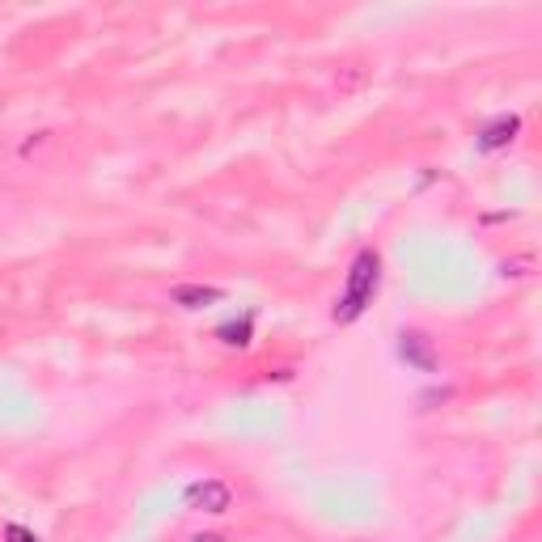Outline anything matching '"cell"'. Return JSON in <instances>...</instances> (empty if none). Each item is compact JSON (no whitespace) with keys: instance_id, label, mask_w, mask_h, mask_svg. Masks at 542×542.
I'll use <instances>...</instances> for the list:
<instances>
[{"instance_id":"3","label":"cell","mask_w":542,"mask_h":542,"mask_svg":"<svg viewBox=\"0 0 542 542\" xmlns=\"http://www.w3.org/2000/svg\"><path fill=\"white\" fill-rule=\"evenodd\" d=\"M399 360H407V365L420 369V373H437L441 369L437 348H432V339L424 331H403L399 335Z\"/></svg>"},{"instance_id":"8","label":"cell","mask_w":542,"mask_h":542,"mask_svg":"<svg viewBox=\"0 0 542 542\" xmlns=\"http://www.w3.org/2000/svg\"><path fill=\"white\" fill-rule=\"evenodd\" d=\"M191 542H225V538H221V534H195Z\"/></svg>"},{"instance_id":"1","label":"cell","mask_w":542,"mask_h":542,"mask_svg":"<svg viewBox=\"0 0 542 542\" xmlns=\"http://www.w3.org/2000/svg\"><path fill=\"white\" fill-rule=\"evenodd\" d=\"M377 288H382V255H377L373 246H365V250H356V259L348 267V284H343V293L335 301V322L339 327H348V322H356L369 310Z\"/></svg>"},{"instance_id":"5","label":"cell","mask_w":542,"mask_h":542,"mask_svg":"<svg viewBox=\"0 0 542 542\" xmlns=\"http://www.w3.org/2000/svg\"><path fill=\"white\" fill-rule=\"evenodd\" d=\"M170 301L183 305V310H204V305L225 301V288H216V284H178V288H170Z\"/></svg>"},{"instance_id":"6","label":"cell","mask_w":542,"mask_h":542,"mask_svg":"<svg viewBox=\"0 0 542 542\" xmlns=\"http://www.w3.org/2000/svg\"><path fill=\"white\" fill-rule=\"evenodd\" d=\"M216 339H221L225 348H250V339H255V314L221 322V327H216Z\"/></svg>"},{"instance_id":"2","label":"cell","mask_w":542,"mask_h":542,"mask_svg":"<svg viewBox=\"0 0 542 542\" xmlns=\"http://www.w3.org/2000/svg\"><path fill=\"white\" fill-rule=\"evenodd\" d=\"M187 509H200V513H225L229 504H233V492H229V483L225 479H200V483H191L187 492Z\"/></svg>"},{"instance_id":"4","label":"cell","mask_w":542,"mask_h":542,"mask_svg":"<svg viewBox=\"0 0 542 542\" xmlns=\"http://www.w3.org/2000/svg\"><path fill=\"white\" fill-rule=\"evenodd\" d=\"M517 132H521V119L517 115H500L475 136V149L479 153H500V149H509V144L517 140Z\"/></svg>"},{"instance_id":"7","label":"cell","mask_w":542,"mask_h":542,"mask_svg":"<svg viewBox=\"0 0 542 542\" xmlns=\"http://www.w3.org/2000/svg\"><path fill=\"white\" fill-rule=\"evenodd\" d=\"M0 534H5V542H43L39 534H34V530H26V526H17V521H9V526L5 530H0Z\"/></svg>"}]
</instances>
